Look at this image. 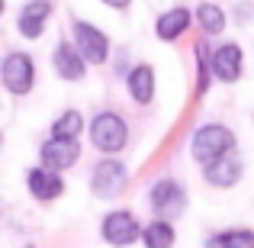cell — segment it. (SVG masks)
<instances>
[{
	"instance_id": "cell-7",
	"label": "cell",
	"mask_w": 254,
	"mask_h": 248,
	"mask_svg": "<svg viewBox=\"0 0 254 248\" xmlns=\"http://www.w3.org/2000/svg\"><path fill=\"white\" fill-rule=\"evenodd\" d=\"M42 167H52V171H64L81 158V142L77 139H49L42 145Z\"/></svg>"
},
{
	"instance_id": "cell-14",
	"label": "cell",
	"mask_w": 254,
	"mask_h": 248,
	"mask_svg": "<svg viewBox=\"0 0 254 248\" xmlns=\"http://www.w3.org/2000/svg\"><path fill=\"white\" fill-rule=\"evenodd\" d=\"M129 93L142 106L155 100V71H151V65H138V68L129 71Z\"/></svg>"
},
{
	"instance_id": "cell-18",
	"label": "cell",
	"mask_w": 254,
	"mask_h": 248,
	"mask_svg": "<svg viewBox=\"0 0 254 248\" xmlns=\"http://www.w3.org/2000/svg\"><path fill=\"white\" fill-rule=\"evenodd\" d=\"M196 19H199L206 36H219V32L225 29V13H222V6H216V3H199Z\"/></svg>"
},
{
	"instance_id": "cell-3",
	"label": "cell",
	"mask_w": 254,
	"mask_h": 248,
	"mask_svg": "<svg viewBox=\"0 0 254 248\" xmlns=\"http://www.w3.org/2000/svg\"><path fill=\"white\" fill-rule=\"evenodd\" d=\"M0 78H3V87L10 93L23 97V93H29L32 84H36V62H32L29 55H23V52H13V55H6Z\"/></svg>"
},
{
	"instance_id": "cell-20",
	"label": "cell",
	"mask_w": 254,
	"mask_h": 248,
	"mask_svg": "<svg viewBox=\"0 0 254 248\" xmlns=\"http://www.w3.org/2000/svg\"><path fill=\"white\" fill-rule=\"evenodd\" d=\"M196 93H206L209 90V68H212V58H206V49L203 45H196Z\"/></svg>"
},
{
	"instance_id": "cell-2",
	"label": "cell",
	"mask_w": 254,
	"mask_h": 248,
	"mask_svg": "<svg viewBox=\"0 0 254 248\" xmlns=\"http://www.w3.org/2000/svg\"><path fill=\"white\" fill-rule=\"evenodd\" d=\"M126 139H129V129H126L123 116H116V113H100L90 123V142L100 152H110V155L113 152H123Z\"/></svg>"
},
{
	"instance_id": "cell-22",
	"label": "cell",
	"mask_w": 254,
	"mask_h": 248,
	"mask_svg": "<svg viewBox=\"0 0 254 248\" xmlns=\"http://www.w3.org/2000/svg\"><path fill=\"white\" fill-rule=\"evenodd\" d=\"M29 248H32V245H29Z\"/></svg>"
},
{
	"instance_id": "cell-5",
	"label": "cell",
	"mask_w": 254,
	"mask_h": 248,
	"mask_svg": "<svg viewBox=\"0 0 254 248\" xmlns=\"http://www.w3.org/2000/svg\"><path fill=\"white\" fill-rule=\"evenodd\" d=\"M100 232H103V242H106V245H113V248H126V245L135 242V239L142 236L145 229H138V223H135V216H132V213L116 210V213H110V216L103 219Z\"/></svg>"
},
{
	"instance_id": "cell-21",
	"label": "cell",
	"mask_w": 254,
	"mask_h": 248,
	"mask_svg": "<svg viewBox=\"0 0 254 248\" xmlns=\"http://www.w3.org/2000/svg\"><path fill=\"white\" fill-rule=\"evenodd\" d=\"M106 6H113V10H129L132 6V0H103Z\"/></svg>"
},
{
	"instance_id": "cell-19",
	"label": "cell",
	"mask_w": 254,
	"mask_h": 248,
	"mask_svg": "<svg viewBox=\"0 0 254 248\" xmlns=\"http://www.w3.org/2000/svg\"><path fill=\"white\" fill-rule=\"evenodd\" d=\"M84 129V119L77 110H64L62 116L55 119V126H52V139H77Z\"/></svg>"
},
{
	"instance_id": "cell-15",
	"label": "cell",
	"mask_w": 254,
	"mask_h": 248,
	"mask_svg": "<svg viewBox=\"0 0 254 248\" xmlns=\"http://www.w3.org/2000/svg\"><path fill=\"white\" fill-rule=\"evenodd\" d=\"M187 26H190V10H184V6H174V10H164L161 16H158L155 29H158V39L174 42L180 32H187Z\"/></svg>"
},
{
	"instance_id": "cell-10",
	"label": "cell",
	"mask_w": 254,
	"mask_h": 248,
	"mask_svg": "<svg viewBox=\"0 0 254 248\" xmlns=\"http://www.w3.org/2000/svg\"><path fill=\"white\" fill-rule=\"evenodd\" d=\"M52 65H55L58 78H64V81H84V75H87V58L71 42L58 45L55 55H52Z\"/></svg>"
},
{
	"instance_id": "cell-12",
	"label": "cell",
	"mask_w": 254,
	"mask_h": 248,
	"mask_svg": "<svg viewBox=\"0 0 254 248\" xmlns=\"http://www.w3.org/2000/svg\"><path fill=\"white\" fill-rule=\"evenodd\" d=\"M49 16H52V3L49 0H32V3L23 6L16 26H19V32H23L26 39H39L42 29H45V23H49Z\"/></svg>"
},
{
	"instance_id": "cell-8",
	"label": "cell",
	"mask_w": 254,
	"mask_h": 248,
	"mask_svg": "<svg viewBox=\"0 0 254 248\" xmlns=\"http://www.w3.org/2000/svg\"><path fill=\"white\" fill-rule=\"evenodd\" d=\"M151 206H155L158 216H177L180 210L187 206V193L184 187L177 184V180H158L155 187H151Z\"/></svg>"
},
{
	"instance_id": "cell-6",
	"label": "cell",
	"mask_w": 254,
	"mask_h": 248,
	"mask_svg": "<svg viewBox=\"0 0 254 248\" xmlns=\"http://www.w3.org/2000/svg\"><path fill=\"white\" fill-rule=\"evenodd\" d=\"M126 180H129V167L123 162H116V158H106V162H100L93 167L90 187L97 197H116V193H123Z\"/></svg>"
},
{
	"instance_id": "cell-16",
	"label": "cell",
	"mask_w": 254,
	"mask_h": 248,
	"mask_svg": "<svg viewBox=\"0 0 254 248\" xmlns=\"http://www.w3.org/2000/svg\"><path fill=\"white\" fill-rule=\"evenodd\" d=\"M142 242H145V248H171L174 245V226L168 219H155V223L145 226Z\"/></svg>"
},
{
	"instance_id": "cell-13",
	"label": "cell",
	"mask_w": 254,
	"mask_h": 248,
	"mask_svg": "<svg viewBox=\"0 0 254 248\" xmlns=\"http://www.w3.org/2000/svg\"><path fill=\"white\" fill-rule=\"evenodd\" d=\"M242 174H245L242 162L232 158V155H225V158H219V162H212V165L203 167V177L209 180L212 187H232V184L242 180Z\"/></svg>"
},
{
	"instance_id": "cell-9",
	"label": "cell",
	"mask_w": 254,
	"mask_h": 248,
	"mask_svg": "<svg viewBox=\"0 0 254 248\" xmlns=\"http://www.w3.org/2000/svg\"><path fill=\"white\" fill-rule=\"evenodd\" d=\"M245 55H242V49H238L235 42H225V45H219L216 52H212V75L219 78V81H225V84H235L238 78H242V68H245Z\"/></svg>"
},
{
	"instance_id": "cell-11",
	"label": "cell",
	"mask_w": 254,
	"mask_h": 248,
	"mask_svg": "<svg viewBox=\"0 0 254 248\" xmlns=\"http://www.w3.org/2000/svg\"><path fill=\"white\" fill-rule=\"evenodd\" d=\"M26 184H29L32 197L36 200H58L64 193V180L58 177V171H52V167H32L29 174H26Z\"/></svg>"
},
{
	"instance_id": "cell-1",
	"label": "cell",
	"mask_w": 254,
	"mask_h": 248,
	"mask_svg": "<svg viewBox=\"0 0 254 248\" xmlns=\"http://www.w3.org/2000/svg\"><path fill=\"white\" fill-rule=\"evenodd\" d=\"M232 149H235V132L225 129V126H219V123L199 126V129L193 132V142H190L193 158H196L203 167L219 162V158H225Z\"/></svg>"
},
{
	"instance_id": "cell-4",
	"label": "cell",
	"mask_w": 254,
	"mask_h": 248,
	"mask_svg": "<svg viewBox=\"0 0 254 248\" xmlns=\"http://www.w3.org/2000/svg\"><path fill=\"white\" fill-rule=\"evenodd\" d=\"M71 32H74V45L87 58V65H103L106 58H110V39H106V32H100L97 26L84 23V19H74Z\"/></svg>"
},
{
	"instance_id": "cell-17",
	"label": "cell",
	"mask_w": 254,
	"mask_h": 248,
	"mask_svg": "<svg viewBox=\"0 0 254 248\" xmlns=\"http://www.w3.org/2000/svg\"><path fill=\"white\" fill-rule=\"evenodd\" d=\"M206 248H254V232L251 229H229L219 236L206 239Z\"/></svg>"
}]
</instances>
